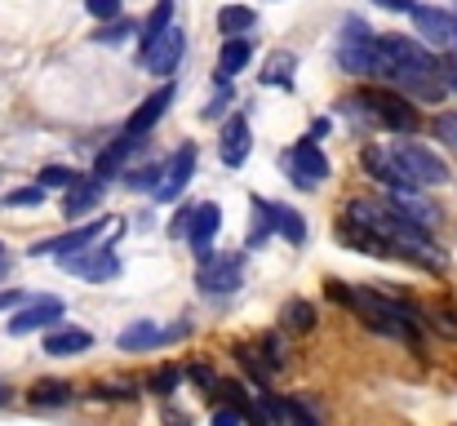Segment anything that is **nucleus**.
<instances>
[{
  "instance_id": "obj_1",
  "label": "nucleus",
  "mask_w": 457,
  "mask_h": 426,
  "mask_svg": "<svg viewBox=\"0 0 457 426\" xmlns=\"http://www.w3.org/2000/svg\"><path fill=\"white\" fill-rule=\"evenodd\" d=\"M378 76L409 89L413 98H427V103H440L449 89L436 54L409 36H378Z\"/></svg>"
},
{
  "instance_id": "obj_2",
  "label": "nucleus",
  "mask_w": 457,
  "mask_h": 426,
  "mask_svg": "<svg viewBox=\"0 0 457 426\" xmlns=\"http://www.w3.org/2000/svg\"><path fill=\"white\" fill-rule=\"evenodd\" d=\"M324 293H328L333 302L351 306L373 333L400 338V342H409V347L418 342V324H422V311H418V306H409V302H400V297H386V293H378V288H351V284H342V280H328Z\"/></svg>"
},
{
  "instance_id": "obj_3",
  "label": "nucleus",
  "mask_w": 457,
  "mask_h": 426,
  "mask_svg": "<svg viewBox=\"0 0 457 426\" xmlns=\"http://www.w3.org/2000/svg\"><path fill=\"white\" fill-rule=\"evenodd\" d=\"M351 107H360V116H369L373 125L382 129H395V134H409L418 129V112L404 94H391V89H364Z\"/></svg>"
},
{
  "instance_id": "obj_4",
  "label": "nucleus",
  "mask_w": 457,
  "mask_h": 426,
  "mask_svg": "<svg viewBox=\"0 0 457 426\" xmlns=\"http://www.w3.org/2000/svg\"><path fill=\"white\" fill-rule=\"evenodd\" d=\"M337 63L351 76H378V36L369 31V22L346 18L342 40H337Z\"/></svg>"
},
{
  "instance_id": "obj_5",
  "label": "nucleus",
  "mask_w": 457,
  "mask_h": 426,
  "mask_svg": "<svg viewBox=\"0 0 457 426\" xmlns=\"http://www.w3.org/2000/svg\"><path fill=\"white\" fill-rule=\"evenodd\" d=\"M391 151L400 155V164L409 169V178H413L418 187H440V182H449V164H445L431 146H422V142H395Z\"/></svg>"
},
{
  "instance_id": "obj_6",
  "label": "nucleus",
  "mask_w": 457,
  "mask_h": 426,
  "mask_svg": "<svg viewBox=\"0 0 457 426\" xmlns=\"http://www.w3.org/2000/svg\"><path fill=\"white\" fill-rule=\"evenodd\" d=\"M107 231V218H94L89 227H76V231H67V236H54V240H40V245H31V254L36 258H76V254H85V249H94V240Z\"/></svg>"
},
{
  "instance_id": "obj_7",
  "label": "nucleus",
  "mask_w": 457,
  "mask_h": 426,
  "mask_svg": "<svg viewBox=\"0 0 457 426\" xmlns=\"http://www.w3.org/2000/svg\"><path fill=\"white\" fill-rule=\"evenodd\" d=\"M62 267L71 271V276H80V280H116L120 276V258H116V249H85V254H76V258H62Z\"/></svg>"
},
{
  "instance_id": "obj_8",
  "label": "nucleus",
  "mask_w": 457,
  "mask_h": 426,
  "mask_svg": "<svg viewBox=\"0 0 457 426\" xmlns=\"http://www.w3.org/2000/svg\"><path fill=\"white\" fill-rule=\"evenodd\" d=\"M182 49H187L182 27H169L164 36H155L152 45H147L143 63H147V71H152V76H173V71H178V63H182Z\"/></svg>"
},
{
  "instance_id": "obj_9",
  "label": "nucleus",
  "mask_w": 457,
  "mask_h": 426,
  "mask_svg": "<svg viewBox=\"0 0 457 426\" xmlns=\"http://www.w3.org/2000/svg\"><path fill=\"white\" fill-rule=\"evenodd\" d=\"M285 160H289V169H294V178H298L303 187H320V182L328 178V155L320 151L315 138L294 142V151H289Z\"/></svg>"
},
{
  "instance_id": "obj_10",
  "label": "nucleus",
  "mask_w": 457,
  "mask_h": 426,
  "mask_svg": "<svg viewBox=\"0 0 457 426\" xmlns=\"http://www.w3.org/2000/svg\"><path fill=\"white\" fill-rule=\"evenodd\" d=\"M58 320H62V302H58V297H40V302L22 306L18 315H9V320H4V329H9L13 338H22V333H40V329H54Z\"/></svg>"
},
{
  "instance_id": "obj_11",
  "label": "nucleus",
  "mask_w": 457,
  "mask_h": 426,
  "mask_svg": "<svg viewBox=\"0 0 457 426\" xmlns=\"http://www.w3.org/2000/svg\"><path fill=\"white\" fill-rule=\"evenodd\" d=\"M413 27H418V36H422L427 45H436V49H445V45L457 40V22L445 9H436V4H418V9H413Z\"/></svg>"
},
{
  "instance_id": "obj_12",
  "label": "nucleus",
  "mask_w": 457,
  "mask_h": 426,
  "mask_svg": "<svg viewBox=\"0 0 457 426\" xmlns=\"http://www.w3.org/2000/svg\"><path fill=\"white\" fill-rule=\"evenodd\" d=\"M364 164H369V173H373L378 182H386L391 191H418V182L409 178V169L400 164L395 151H378V146H369V151H364Z\"/></svg>"
},
{
  "instance_id": "obj_13",
  "label": "nucleus",
  "mask_w": 457,
  "mask_h": 426,
  "mask_svg": "<svg viewBox=\"0 0 457 426\" xmlns=\"http://www.w3.org/2000/svg\"><path fill=\"white\" fill-rule=\"evenodd\" d=\"M240 280H245L240 258H204V267H200V288H204L209 297H218V293H236Z\"/></svg>"
},
{
  "instance_id": "obj_14",
  "label": "nucleus",
  "mask_w": 457,
  "mask_h": 426,
  "mask_svg": "<svg viewBox=\"0 0 457 426\" xmlns=\"http://www.w3.org/2000/svg\"><path fill=\"white\" fill-rule=\"evenodd\" d=\"M249 146H253V138H249V121H245V116H231L227 129H222V142H218L222 164H227V169H240V164L249 160Z\"/></svg>"
},
{
  "instance_id": "obj_15",
  "label": "nucleus",
  "mask_w": 457,
  "mask_h": 426,
  "mask_svg": "<svg viewBox=\"0 0 457 426\" xmlns=\"http://www.w3.org/2000/svg\"><path fill=\"white\" fill-rule=\"evenodd\" d=\"M191 169H195V146L187 142V146H178V151H173V160L164 164V178H160V191H155V200H173V196L187 187Z\"/></svg>"
},
{
  "instance_id": "obj_16",
  "label": "nucleus",
  "mask_w": 457,
  "mask_h": 426,
  "mask_svg": "<svg viewBox=\"0 0 457 426\" xmlns=\"http://www.w3.org/2000/svg\"><path fill=\"white\" fill-rule=\"evenodd\" d=\"M169 103H173V85L155 89L152 98H143V103H138V112L125 121V134H129V138H143V134H152V125L160 121V116H164V107H169Z\"/></svg>"
},
{
  "instance_id": "obj_17",
  "label": "nucleus",
  "mask_w": 457,
  "mask_h": 426,
  "mask_svg": "<svg viewBox=\"0 0 457 426\" xmlns=\"http://www.w3.org/2000/svg\"><path fill=\"white\" fill-rule=\"evenodd\" d=\"M391 209H395L400 218H409L413 227H422V231H431V227L440 222V209L427 205L418 191H391Z\"/></svg>"
},
{
  "instance_id": "obj_18",
  "label": "nucleus",
  "mask_w": 457,
  "mask_h": 426,
  "mask_svg": "<svg viewBox=\"0 0 457 426\" xmlns=\"http://www.w3.org/2000/svg\"><path fill=\"white\" fill-rule=\"evenodd\" d=\"M120 351H152L160 342H173V329H160L155 320H134L129 329H120Z\"/></svg>"
},
{
  "instance_id": "obj_19",
  "label": "nucleus",
  "mask_w": 457,
  "mask_h": 426,
  "mask_svg": "<svg viewBox=\"0 0 457 426\" xmlns=\"http://www.w3.org/2000/svg\"><path fill=\"white\" fill-rule=\"evenodd\" d=\"M218 222H222V209H218V205H195V218H191L187 240H191V249H195L200 258H209V240H213Z\"/></svg>"
},
{
  "instance_id": "obj_20",
  "label": "nucleus",
  "mask_w": 457,
  "mask_h": 426,
  "mask_svg": "<svg viewBox=\"0 0 457 426\" xmlns=\"http://www.w3.org/2000/svg\"><path fill=\"white\" fill-rule=\"evenodd\" d=\"M249 58H253V45H249L245 36L222 40V49H218V80H231L236 71H245V67H249Z\"/></svg>"
},
{
  "instance_id": "obj_21",
  "label": "nucleus",
  "mask_w": 457,
  "mask_h": 426,
  "mask_svg": "<svg viewBox=\"0 0 457 426\" xmlns=\"http://www.w3.org/2000/svg\"><path fill=\"white\" fill-rule=\"evenodd\" d=\"M262 400H267V413H271L276 422H285V426H320V418L306 409L303 400H280V396H271V391H262Z\"/></svg>"
},
{
  "instance_id": "obj_22",
  "label": "nucleus",
  "mask_w": 457,
  "mask_h": 426,
  "mask_svg": "<svg viewBox=\"0 0 457 426\" xmlns=\"http://www.w3.org/2000/svg\"><path fill=\"white\" fill-rule=\"evenodd\" d=\"M103 178H85V182H76L71 191H67V200H62V213L67 218H80V213H89L98 200H103Z\"/></svg>"
},
{
  "instance_id": "obj_23",
  "label": "nucleus",
  "mask_w": 457,
  "mask_h": 426,
  "mask_svg": "<svg viewBox=\"0 0 457 426\" xmlns=\"http://www.w3.org/2000/svg\"><path fill=\"white\" fill-rule=\"evenodd\" d=\"M94 347V333H85V329H54L49 338H45V355H80V351H89Z\"/></svg>"
},
{
  "instance_id": "obj_24",
  "label": "nucleus",
  "mask_w": 457,
  "mask_h": 426,
  "mask_svg": "<svg viewBox=\"0 0 457 426\" xmlns=\"http://www.w3.org/2000/svg\"><path fill=\"white\" fill-rule=\"evenodd\" d=\"M258 27V13L249 9V4H222L218 9V31L231 40V36H245V31H253Z\"/></svg>"
},
{
  "instance_id": "obj_25",
  "label": "nucleus",
  "mask_w": 457,
  "mask_h": 426,
  "mask_svg": "<svg viewBox=\"0 0 457 426\" xmlns=\"http://www.w3.org/2000/svg\"><path fill=\"white\" fill-rule=\"evenodd\" d=\"M134 146H138V138H129V134H125V138H116L107 151H103V155H98L94 178H103V182H107V178H116V173L125 169V160H129V151H134Z\"/></svg>"
},
{
  "instance_id": "obj_26",
  "label": "nucleus",
  "mask_w": 457,
  "mask_h": 426,
  "mask_svg": "<svg viewBox=\"0 0 457 426\" xmlns=\"http://www.w3.org/2000/svg\"><path fill=\"white\" fill-rule=\"evenodd\" d=\"M276 209H280V205H271V200H258V196H253V227H249V249H262V245L271 240V231H276Z\"/></svg>"
},
{
  "instance_id": "obj_27",
  "label": "nucleus",
  "mask_w": 457,
  "mask_h": 426,
  "mask_svg": "<svg viewBox=\"0 0 457 426\" xmlns=\"http://www.w3.org/2000/svg\"><path fill=\"white\" fill-rule=\"evenodd\" d=\"M280 329H285V333H311V329H315V306L303 302V297L285 302V311H280Z\"/></svg>"
},
{
  "instance_id": "obj_28",
  "label": "nucleus",
  "mask_w": 457,
  "mask_h": 426,
  "mask_svg": "<svg viewBox=\"0 0 457 426\" xmlns=\"http://www.w3.org/2000/svg\"><path fill=\"white\" fill-rule=\"evenodd\" d=\"M173 4H178V0H155V9L147 13V36H143L147 45H152L155 36H164V31L173 27Z\"/></svg>"
},
{
  "instance_id": "obj_29",
  "label": "nucleus",
  "mask_w": 457,
  "mask_h": 426,
  "mask_svg": "<svg viewBox=\"0 0 457 426\" xmlns=\"http://www.w3.org/2000/svg\"><path fill=\"white\" fill-rule=\"evenodd\" d=\"M276 231H280L289 245H303L306 240V222L294 213V209H276Z\"/></svg>"
},
{
  "instance_id": "obj_30",
  "label": "nucleus",
  "mask_w": 457,
  "mask_h": 426,
  "mask_svg": "<svg viewBox=\"0 0 457 426\" xmlns=\"http://www.w3.org/2000/svg\"><path fill=\"white\" fill-rule=\"evenodd\" d=\"M31 400L36 405H67L71 391H67V382H36L31 387Z\"/></svg>"
},
{
  "instance_id": "obj_31",
  "label": "nucleus",
  "mask_w": 457,
  "mask_h": 426,
  "mask_svg": "<svg viewBox=\"0 0 457 426\" xmlns=\"http://www.w3.org/2000/svg\"><path fill=\"white\" fill-rule=\"evenodd\" d=\"M289 71H294V54H276V58L267 63V76H262V80H267V85H294Z\"/></svg>"
},
{
  "instance_id": "obj_32",
  "label": "nucleus",
  "mask_w": 457,
  "mask_h": 426,
  "mask_svg": "<svg viewBox=\"0 0 457 426\" xmlns=\"http://www.w3.org/2000/svg\"><path fill=\"white\" fill-rule=\"evenodd\" d=\"M36 187H76V173L62 169V164H45L40 178H36Z\"/></svg>"
},
{
  "instance_id": "obj_33",
  "label": "nucleus",
  "mask_w": 457,
  "mask_h": 426,
  "mask_svg": "<svg viewBox=\"0 0 457 426\" xmlns=\"http://www.w3.org/2000/svg\"><path fill=\"white\" fill-rule=\"evenodd\" d=\"M436 138L445 142L449 151H457V112H440L436 116Z\"/></svg>"
},
{
  "instance_id": "obj_34",
  "label": "nucleus",
  "mask_w": 457,
  "mask_h": 426,
  "mask_svg": "<svg viewBox=\"0 0 457 426\" xmlns=\"http://www.w3.org/2000/svg\"><path fill=\"white\" fill-rule=\"evenodd\" d=\"M85 9L94 13V18H120V9H125V0H85Z\"/></svg>"
},
{
  "instance_id": "obj_35",
  "label": "nucleus",
  "mask_w": 457,
  "mask_h": 426,
  "mask_svg": "<svg viewBox=\"0 0 457 426\" xmlns=\"http://www.w3.org/2000/svg\"><path fill=\"white\" fill-rule=\"evenodd\" d=\"M427 324H431V329H440L445 338H457V315H453V311H436Z\"/></svg>"
},
{
  "instance_id": "obj_36",
  "label": "nucleus",
  "mask_w": 457,
  "mask_h": 426,
  "mask_svg": "<svg viewBox=\"0 0 457 426\" xmlns=\"http://www.w3.org/2000/svg\"><path fill=\"white\" fill-rule=\"evenodd\" d=\"M178 378H182L178 369H160V373H155V382H152V391L155 396H169V391L178 387Z\"/></svg>"
},
{
  "instance_id": "obj_37",
  "label": "nucleus",
  "mask_w": 457,
  "mask_h": 426,
  "mask_svg": "<svg viewBox=\"0 0 457 426\" xmlns=\"http://www.w3.org/2000/svg\"><path fill=\"white\" fill-rule=\"evenodd\" d=\"M94 40H103V45H120V40H125V22H116V27H103V31H94Z\"/></svg>"
},
{
  "instance_id": "obj_38",
  "label": "nucleus",
  "mask_w": 457,
  "mask_h": 426,
  "mask_svg": "<svg viewBox=\"0 0 457 426\" xmlns=\"http://www.w3.org/2000/svg\"><path fill=\"white\" fill-rule=\"evenodd\" d=\"M40 196H45V187H27V191H13V196H9V205H36Z\"/></svg>"
},
{
  "instance_id": "obj_39",
  "label": "nucleus",
  "mask_w": 457,
  "mask_h": 426,
  "mask_svg": "<svg viewBox=\"0 0 457 426\" xmlns=\"http://www.w3.org/2000/svg\"><path fill=\"white\" fill-rule=\"evenodd\" d=\"M240 418H245V413L227 405V409H218V413H213V426H240Z\"/></svg>"
},
{
  "instance_id": "obj_40",
  "label": "nucleus",
  "mask_w": 457,
  "mask_h": 426,
  "mask_svg": "<svg viewBox=\"0 0 457 426\" xmlns=\"http://www.w3.org/2000/svg\"><path fill=\"white\" fill-rule=\"evenodd\" d=\"M373 4H378V9H391V13H413V9H418L413 0H373Z\"/></svg>"
},
{
  "instance_id": "obj_41",
  "label": "nucleus",
  "mask_w": 457,
  "mask_h": 426,
  "mask_svg": "<svg viewBox=\"0 0 457 426\" xmlns=\"http://www.w3.org/2000/svg\"><path fill=\"white\" fill-rule=\"evenodd\" d=\"M440 76H445V85L457 94V58H445V63H440Z\"/></svg>"
},
{
  "instance_id": "obj_42",
  "label": "nucleus",
  "mask_w": 457,
  "mask_h": 426,
  "mask_svg": "<svg viewBox=\"0 0 457 426\" xmlns=\"http://www.w3.org/2000/svg\"><path fill=\"white\" fill-rule=\"evenodd\" d=\"M18 302H22L18 288H0V311H9V306H18Z\"/></svg>"
},
{
  "instance_id": "obj_43",
  "label": "nucleus",
  "mask_w": 457,
  "mask_h": 426,
  "mask_svg": "<svg viewBox=\"0 0 457 426\" xmlns=\"http://www.w3.org/2000/svg\"><path fill=\"white\" fill-rule=\"evenodd\" d=\"M4 271H9V258H4V254H0V276H4Z\"/></svg>"
}]
</instances>
